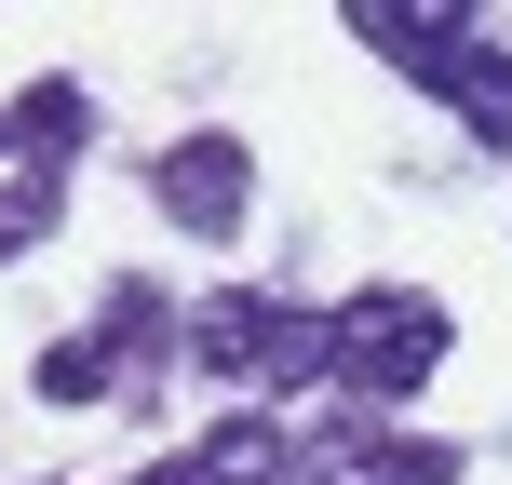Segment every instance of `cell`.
<instances>
[{
	"instance_id": "6da1fadb",
	"label": "cell",
	"mask_w": 512,
	"mask_h": 485,
	"mask_svg": "<svg viewBox=\"0 0 512 485\" xmlns=\"http://www.w3.org/2000/svg\"><path fill=\"white\" fill-rule=\"evenodd\" d=\"M432 364H445V297H418V283H364L351 310H324V378L351 391L364 418L405 405Z\"/></svg>"
},
{
	"instance_id": "7a4b0ae2",
	"label": "cell",
	"mask_w": 512,
	"mask_h": 485,
	"mask_svg": "<svg viewBox=\"0 0 512 485\" xmlns=\"http://www.w3.org/2000/svg\"><path fill=\"white\" fill-rule=\"evenodd\" d=\"M351 41L391 54V68H418L445 108H472V135H486V149H512V54H486L472 27L418 14V0H351Z\"/></svg>"
},
{
	"instance_id": "3957f363",
	"label": "cell",
	"mask_w": 512,
	"mask_h": 485,
	"mask_svg": "<svg viewBox=\"0 0 512 485\" xmlns=\"http://www.w3.org/2000/svg\"><path fill=\"white\" fill-rule=\"evenodd\" d=\"M149 203L176 216L189 243H230V230H243V203H256V149H243L230 122H203V135H176V149L149 162Z\"/></svg>"
},
{
	"instance_id": "277c9868",
	"label": "cell",
	"mask_w": 512,
	"mask_h": 485,
	"mask_svg": "<svg viewBox=\"0 0 512 485\" xmlns=\"http://www.w3.org/2000/svg\"><path fill=\"white\" fill-rule=\"evenodd\" d=\"M310 472H337V485H459V445H432V432H378V418H337L324 445H310Z\"/></svg>"
},
{
	"instance_id": "5b68a950",
	"label": "cell",
	"mask_w": 512,
	"mask_h": 485,
	"mask_svg": "<svg viewBox=\"0 0 512 485\" xmlns=\"http://www.w3.org/2000/svg\"><path fill=\"white\" fill-rule=\"evenodd\" d=\"M243 378L256 391H297V378H324V310H256V351H243Z\"/></svg>"
},
{
	"instance_id": "8992f818",
	"label": "cell",
	"mask_w": 512,
	"mask_h": 485,
	"mask_svg": "<svg viewBox=\"0 0 512 485\" xmlns=\"http://www.w3.org/2000/svg\"><path fill=\"white\" fill-rule=\"evenodd\" d=\"M162 337H176V297H162V283H108V378H122V364H162Z\"/></svg>"
},
{
	"instance_id": "52a82bcc",
	"label": "cell",
	"mask_w": 512,
	"mask_h": 485,
	"mask_svg": "<svg viewBox=\"0 0 512 485\" xmlns=\"http://www.w3.org/2000/svg\"><path fill=\"white\" fill-rule=\"evenodd\" d=\"M0 135L41 149V176H54V149H81V81H27V95L0 108Z\"/></svg>"
},
{
	"instance_id": "ba28073f",
	"label": "cell",
	"mask_w": 512,
	"mask_h": 485,
	"mask_svg": "<svg viewBox=\"0 0 512 485\" xmlns=\"http://www.w3.org/2000/svg\"><path fill=\"white\" fill-rule=\"evenodd\" d=\"M256 310H270V297H216V310H203V337H189V351H203L216 378H243V351H256Z\"/></svg>"
},
{
	"instance_id": "9c48e42d",
	"label": "cell",
	"mask_w": 512,
	"mask_h": 485,
	"mask_svg": "<svg viewBox=\"0 0 512 485\" xmlns=\"http://www.w3.org/2000/svg\"><path fill=\"white\" fill-rule=\"evenodd\" d=\"M41 391H54V405H95V391H108V351H95V337H54V351H41Z\"/></svg>"
},
{
	"instance_id": "30bf717a",
	"label": "cell",
	"mask_w": 512,
	"mask_h": 485,
	"mask_svg": "<svg viewBox=\"0 0 512 485\" xmlns=\"http://www.w3.org/2000/svg\"><path fill=\"white\" fill-rule=\"evenodd\" d=\"M54 230V176H27V189H0V256H27Z\"/></svg>"
}]
</instances>
